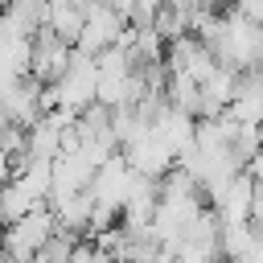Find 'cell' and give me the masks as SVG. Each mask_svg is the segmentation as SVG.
<instances>
[{"mask_svg": "<svg viewBox=\"0 0 263 263\" xmlns=\"http://www.w3.org/2000/svg\"><path fill=\"white\" fill-rule=\"evenodd\" d=\"M226 263H263V226H255V238H251V247H247L242 255L226 259Z\"/></svg>", "mask_w": 263, "mask_h": 263, "instance_id": "obj_11", "label": "cell"}, {"mask_svg": "<svg viewBox=\"0 0 263 263\" xmlns=\"http://www.w3.org/2000/svg\"><path fill=\"white\" fill-rule=\"evenodd\" d=\"M0 111H4V119H8V123L29 127V123L41 115V82H37L33 74L16 78V82L0 95Z\"/></svg>", "mask_w": 263, "mask_h": 263, "instance_id": "obj_6", "label": "cell"}, {"mask_svg": "<svg viewBox=\"0 0 263 263\" xmlns=\"http://www.w3.org/2000/svg\"><path fill=\"white\" fill-rule=\"evenodd\" d=\"M0 263H16V259H8V255H4V251H0Z\"/></svg>", "mask_w": 263, "mask_h": 263, "instance_id": "obj_14", "label": "cell"}, {"mask_svg": "<svg viewBox=\"0 0 263 263\" xmlns=\"http://www.w3.org/2000/svg\"><path fill=\"white\" fill-rule=\"evenodd\" d=\"M49 86H53V95H58V107H66V111H82V107H90V103H95V86H99L95 58L74 49L70 62H66V70H62V78L49 82Z\"/></svg>", "mask_w": 263, "mask_h": 263, "instance_id": "obj_2", "label": "cell"}, {"mask_svg": "<svg viewBox=\"0 0 263 263\" xmlns=\"http://www.w3.org/2000/svg\"><path fill=\"white\" fill-rule=\"evenodd\" d=\"M70 53H74V45H66L62 37H53V33H45V29H37L33 33V58H29V74L37 78V82H58L62 78V70H66V62H70Z\"/></svg>", "mask_w": 263, "mask_h": 263, "instance_id": "obj_5", "label": "cell"}, {"mask_svg": "<svg viewBox=\"0 0 263 263\" xmlns=\"http://www.w3.org/2000/svg\"><path fill=\"white\" fill-rule=\"evenodd\" d=\"M234 86H238V70H230V66H214L210 78L197 82V90H201V119L222 115V111L230 107V99H234Z\"/></svg>", "mask_w": 263, "mask_h": 263, "instance_id": "obj_7", "label": "cell"}, {"mask_svg": "<svg viewBox=\"0 0 263 263\" xmlns=\"http://www.w3.org/2000/svg\"><path fill=\"white\" fill-rule=\"evenodd\" d=\"M82 21H86V0H45V33L62 37L66 45L78 41L82 33Z\"/></svg>", "mask_w": 263, "mask_h": 263, "instance_id": "obj_8", "label": "cell"}, {"mask_svg": "<svg viewBox=\"0 0 263 263\" xmlns=\"http://www.w3.org/2000/svg\"><path fill=\"white\" fill-rule=\"evenodd\" d=\"M74 242H78V234H70V230H53V234L33 251V259H29V263H70Z\"/></svg>", "mask_w": 263, "mask_h": 263, "instance_id": "obj_10", "label": "cell"}, {"mask_svg": "<svg viewBox=\"0 0 263 263\" xmlns=\"http://www.w3.org/2000/svg\"><path fill=\"white\" fill-rule=\"evenodd\" d=\"M127 25H132V21H127V16H119L115 8H107V4H99V0H86V21H82V33H78L74 49L95 58L99 49L115 45V41L123 37V29H127Z\"/></svg>", "mask_w": 263, "mask_h": 263, "instance_id": "obj_3", "label": "cell"}, {"mask_svg": "<svg viewBox=\"0 0 263 263\" xmlns=\"http://www.w3.org/2000/svg\"><path fill=\"white\" fill-rule=\"evenodd\" d=\"M33 205H45V201H37L29 189H21L12 177L0 185V226H8V222H16V218H25Z\"/></svg>", "mask_w": 263, "mask_h": 263, "instance_id": "obj_9", "label": "cell"}, {"mask_svg": "<svg viewBox=\"0 0 263 263\" xmlns=\"http://www.w3.org/2000/svg\"><path fill=\"white\" fill-rule=\"evenodd\" d=\"M234 12H242L255 25H263V0H234Z\"/></svg>", "mask_w": 263, "mask_h": 263, "instance_id": "obj_12", "label": "cell"}, {"mask_svg": "<svg viewBox=\"0 0 263 263\" xmlns=\"http://www.w3.org/2000/svg\"><path fill=\"white\" fill-rule=\"evenodd\" d=\"M53 230H58V222H53L49 205H33L25 218H16V222L0 226V251H4L8 259H16V263H29V259H33V251H37Z\"/></svg>", "mask_w": 263, "mask_h": 263, "instance_id": "obj_1", "label": "cell"}, {"mask_svg": "<svg viewBox=\"0 0 263 263\" xmlns=\"http://www.w3.org/2000/svg\"><path fill=\"white\" fill-rule=\"evenodd\" d=\"M251 222L263 226V181H255V193H251Z\"/></svg>", "mask_w": 263, "mask_h": 263, "instance_id": "obj_13", "label": "cell"}, {"mask_svg": "<svg viewBox=\"0 0 263 263\" xmlns=\"http://www.w3.org/2000/svg\"><path fill=\"white\" fill-rule=\"evenodd\" d=\"M0 123H4V111H0Z\"/></svg>", "mask_w": 263, "mask_h": 263, "instance_id": "obj_15", "label": "cell"}, {"mask_svg": "<svg viewBox=\"0 0 263 263\" xmlns=\"http://www.w3.org/2000/svg\"><path fill=\"white\" fill-rule=\"evenodd\" d=\"M4 4H8V0H0V8H4Z\"/></svg>", "mask_w": 263, "mask_h": 263, "instance_id": "obj_16", "label": "cell"}, {"mask_svg": "<svg viewBox=\"0 0 263 263\" xmlns=\"http://www.w3.org/2000/svg\"><path fill=\"white\" fill-rule=\"evenodd\" d=\"M119 156L127 160V168H132V173H140V177H152V181H160L168 168H177V156H173V148H168L160 136H152V127H148V132H140L136 140H127V144L119 148Z\"/></svg>", "mask_w": 263, "mask_h": 263, "instance_id": "obj_4", "label": "cell"}]
</instances>
